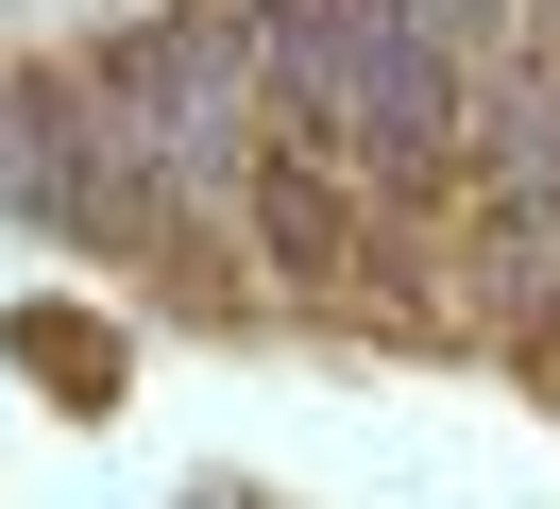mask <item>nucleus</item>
<instances>
[{
    "label": "nucleus",
    "mask_w": 560,
    "mask_h": 509,
    "mask_svg": "<svg viewBox=\"0 0 560 509\" xmlns=\"http://www.w3.org/2000/svg\"><path fill=\"white\" fill-rule=\"evenodd\" d=\"M221 68H238L221 34H153V51H137V102H153V136H171V153H205V170H221Z\"/></svg>",
    "instance_id": "obj_1"
}]
</instances>
